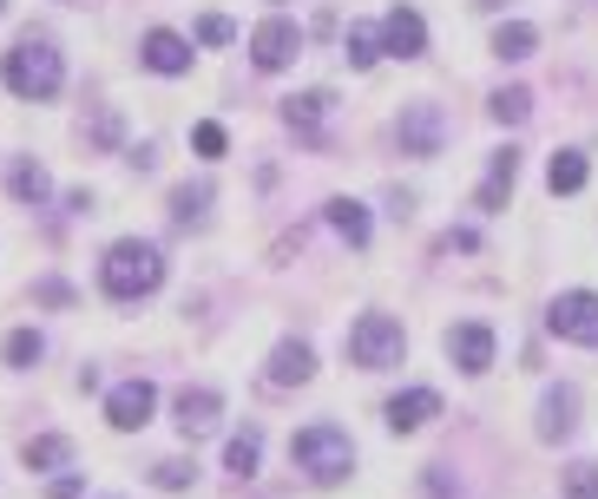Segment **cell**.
Wrapping results in <instances>:
<instances>
[{
  "mask_svg": "<svg viewBox=\"0 0 598 499\" xmlns=\"http://www.w3.org/2000/svg\"><path fill=\"white\" fill-rule=\"evenodd\" d=\"M0 79H7V92H13V99H33V106H47V99H60V86H67V67H60L53 40L27 33V40H13V47L0 53Z\"/></svg>",
  "mask_w": 598,
  "mask_h": 499,
  "instance_id": "cell-1",
  "label": "cell"
},
{
  "mask_svg": "<svg viewBox=\"0 0 598 499\" xmlns=\"http://www.w3.org/2000/svg\"><path fill=\"white\" fill-rule=\"evenodd\" d=\"M99 283H106L112 302H139V296H151L165 283V250L146 243V237H119L106 250V263H99Z\"/></svg>",
  "mask_w": 598,
  "mask_h": 499,
  "instance_id": "cell-2",
  "label": "cell"
},
{
  "mask_svg": "<svg viewBox=\"0 0 598 499\" xmlns=\"http://www.w3.org/2000/svg\"><path fill=\"white\" fill-rule=\"evenodd\" d=\"M290 460H297L316 487H336V480H349V467H356V440L342 428H329V421H309V428L290 440Z\"/></svg>",
  "mask_w": 598,
  "mask_h": 499,
  "instance_id": "cell-3",
  "label": "cell"
},
{
  "mask_svg": "<svg viewBox=\"0 0 598 499\" xmlns=\"http://www.w3.org/2000/svg\"><path fill=\"white\" fill-rule=\"evenodd\" d=\"M401 356H408V336H401V322L395 316H362L356 329H349V361L356 368H401Z\"/></svg>",
  "mask_w": 598,
  "mask_h": 499,
  "instance_id": "cell-4",
  "label": "cell"
},
{
  "mask_svg": "<svg viewBox=\"0 0 598 499\" xmlns=\"http://www.w3.org/2000/svg\"><path fill=\"white\" fill-rule=\"evenodd\" d=\"M395 144H401V158H441V144H448V112L428 106V99L401 106V119H395Z\"/></svg>",
  "mask_w": 598,
  "mask_h": 499,
  "instance_id": "cell-5",
  "label": "cell"
},
{
  "mask_svg": "<svg viewBox=\"0 0 598 499\" xmlns=\"http://www.w3.org/2000/svg\"><path fill=\"white\" fill-rule=\"evenodd\" d=\"M546 329L559 342H579V349H598V296L592 289H566L546 302Z\"/></svg>",
  "mask_w": 598,
  "mask_h": 499,
  "instance_id": "cell-6",
  "label": "cell"
},
{
  "mask_svg": "<svg viewBox=\"0 0 598 499\" xmlns=\"http://www.w3.org/2000/svg\"><path fill=\"white\" fill-rule=\"evenodd\" d=\"M297 53H302V27L297 20H283V13H270V20L250 33V60H257L263 72H283Z\"/></svg>",
  "mask_w": 598,
  "mask_h": 499,
  "instance_id": "cell-7",
  "label": "cell"
},
{
  "mask_svg": "<svg viewBox=\"0 0 598 499\" xmlns=\"http://www.w3.org/2000/svg\"><path fill=\"white\" fill-rule=\"evenodd\" d=\"M151 408H158V388H151L146 375H132V381H119V388L106 395V421L119 433H139L151 421Z\"/></svg>",
  "mask_w": 598,
  "mask_h": 499,
  "instance_id": "cell-8",
  "label": "cell"
},
{
  "mask_svg": "<svg viewBox=\"0 0 598 499\" xmlns=\"http://www.w3.org/2000/svg\"><path fill=\"white\" fill-rule=\"evenodd\" d=\"M375 33H381V53H395V60H421L428 53V20L415 7H388V20Z\"/></svg>",
  "mask_w": 598,
  "mask_h": 499,
  "instance_id": "cell-9",
  "label": "cell"
},
{
  "mask_svg": "<svg viewBox=\"0 0 598 499\" xmlns=\"http://www.w3.org/2000/svg\"><path fill=\"white\" fill-rule=\"evenodd\" d=\"M494 349H500V342H494L487 322H454L448 329V356L460 375H487V368H494Z\"/></svg>",
  "mask_w": 598,
  "mask_h": 499,
  "instance_id": "cell-10",
  "label": "cell"
},
{
  "mask_svg": "<svg viewBox=\"0 0 598 499\" xmlns=\"http://www.w3.org/2000/svg\"><path fill=\"white\" fill-rule=\"evenodd\" d=\"M579 433V388L572 381H559V388H546L539 395V440H572Z\"/></svg>",
  "mask_w": 598,
  "mask_h": 499,
  "instance_id": "cell-11",
  "label": "cell"
},
{
  "mask_svg": "<svg viewBox=\"0 0 598 499\" xmlns=\"http://www.w3.org/2000/svg\"><path fill=\"white\" fill-rule=\"evenodd\" d=\"M428 421H441V395L435 388H401L388 401V433H421Z\"/></svg>",
  "mask_w": 598,
  "mask_h": 499,
  "instance_id": "cell-12",
  "label": "cell"
},
{
  "mask_svg": "<svg viewBox=\"0 0 598 499\" xmlns=\"http://www.w3.org/2000/svg\"><path fill=\"white\" fill-rule=\"evenodd\" d=\"M139 67L165 72V79H178V72H191V40H178L171 27H151L146 40H139Z\"/></svg>",
  "mask_w": 598,
  "mask_h": 499,
  "instance_id": "cell-13",
  "label": "cell"
},
{
  "mask_svg": "<svg viewBox=\"0 0 598 499\" xmlns=\"http://www.w3.org/2000/svg\"><path fill=\"white\" fill-rule=\"evenodd\" d=\"M309 375H316V349L297 342V336H290V342H277L270 361H263V381H270V388H302Z\"/></svg>",
  "mask_w": 598,
  "mask_h": 499,
  "instance_id": "cell-14",
  "label": "cell"
},
{
  "mask_svg": "<svg viewBox=\"0 0 598 499\" xmlns=\"http://www.w3.org/2000/svg\"><path fill=\"white\" fill-rule=\"evenodd\" d=\"M218 415H225L218 388H185V395H178V433H185V440H205V433L218 428Z\"/></svg>",
  "mask_w": 598,
  "mask_h": 499,
  "instance_id": "cell-15",
  "label": "cell"
},
{
  "mask_svg": "<svg viewBox=\"0 0 598 499\" xmlns=\"http://www.w3.org/2000/svg\"><path fill=\"white\" fill-rule=\"evenodd\" d=\"M322 119H329V92H297V99H283V126H290L297 139L322 144Z\"/></svg>",
  "mask_w": 598,
  "mask_h": 499,
  "instance_id": "cell-16",
  "label": "cell"
},
{
  "mask_svg": "<svg viewBox=\"0 0 598 499\" xmlns=\"http://www.w3.org/2000/svg\"><path fill=\"white\" fill-rule=\"evenodd\" d=\"M514 178H520V151H514V144H500V151H494V164H487V184H480V211H500V204L514 198Z\"/></svg>",
  "mask_w": 598,
  "mask_h": 499,
  "instance_id": "cell-17",
  "label": "cell"
},
{
  "mask_svg": "<svg viewBox=\"0 0 598 499\" xmlns=\"http://www.w3.org/2000/svg\"><path fill=\"white\" fill-rule=\"evenodd\" d=\"M322 211H329L336 237H342L349 250H369V230H375V223H369V204H356V198H329Z\"/></svg>",
  "mask_w": 598,
  "mask_h": 499,
  "instance_id": "cell-18",
  "label": "cell"
},
{
  "mask_svg": "<svg viewBox=\"0 0 598 499\" xmlns=\"http://www.w3.org/2000/svg\"><path fill=\"white\" fill-rule=\"evenodd\" d=\"M586 178H592L586 151H552V164H546V191H552V198H572V191H586Z\"/></svg>",
  "mask_w": 598,
  "mask_h": 499,
  "instance_id": "cell-19",
  "label": "cell"
},
{
  "mask_svg": "<svg viewBox=\"0 0 598 499\" xmlns=\"http://www.w3.org/2000/svg\"><path fill=\"white\" fill-rule=\"evenodd\" d=\"M7 191H13L20 204H33V211H40V204L53 198V178H47V164H33V158H20V164L7 171Z\"/></svg>",
  "mask_w": 598,
  "mask_h": 499,
  "instance_id": "cell-20",
  "label": "cell"
},
{
  "mask_svg": "<svg viewBox=\"0 0 598 499\" xmlns=\"http://www.w3.org/2000/svg\"><path fill=\"white\" fill-rule=\"evenodd\" d=\"M20 460H27L33 473H60V467L73 460V440H67V433H33V440L20 447Z\"/></svg>",
  "mask_w": 598,
  "mask_h": 499,
  "instance_id": "cell-21",
  "label": "cell"
},
{
  "mask_svg": "<svg viewBox=\"0 0 598 499\" xmlns=\"http://www.w3.org/2000/svg\"><path fill=\"white\" fill-rule=\"evenodd\" d=\"M532 47H539V33H532L526 20H500V27H494V60L514 67V60H532Z\"/></svg>",
  "mask_w": 598,
  "mask_h": 499,
  "instance_id": "cell-22",
  "label": "cell"
},
{
  "mask_svg": "<svg viewBox=\"0 0 598 499\" xmlns=\"http://www.w3.org/2000/svg\"><path fill=\"white\" fill-rule=\"evenodd\" d=\"M257 460H263V433H257V428L230 433V447H225V467H230V473H237V480H250V473H257Z\"/></svg>",
  "mask_w": 598,
  "mask_h": 499,
  "instance_id": "cell-23",
  "label": "cell"
},
{
  "mask_svg": "<svg viewBox=\"0 0 598 499\" xmlns=\"http://www.w3.org/2000/svg\"><path fill=\"white\" fill-rule=\"evenodd\" d=\"M487 112H494L500 126H520L526 112H532V92H526V86H500V92L487 99Z\"/></svg>",
  "mask_w": 598,
  "mask_h": 499,
  "instance_id": "cell-24",
  "label": "cell"
},
{
  "mask_svg": "<svg viewBox=\"0 0 598 499\" xmlns=\"http://www.w3.org/2000/svg\"><path fill=\"white\" fill-rule=\"evenodd\" d=\"M342 47H349V67H356V72H369L375 60H381V33H375V27H362V20L349 27V40H342Z\"/></svg>",
  "mask_w": 598,
  "mask_h": 499,
  "instance_id": "cell-25",
  "label": "cell"
},
{
  "mask_svg": "<svg viewBox=\"0 0 598 499\" xmlns=\"http://www.w3.org/2000/svg\"><path fill=\"white\" fill-rule=\"evenodd\" d=\"M205 204H211V191H205V184H178V191H171V217H178V223H198Z\"/></svg>",
  "mask_w": 598,
  "mask_h": 499,
  "instance_id": "cell-26",
  "label": "cell"
},
{
  "mask_svg": "<svg viewBox=\"0 0 598 499\" xmlns=\"http://www.w3.org/2000/svg\"><path fill=\"white\" fill-rule=\"evenodd\" d=\"M40 356H47V342H40L33 329H13V336H7V361H13V368H33Z\"/></svg>",
  "mask_w": 598,
  "mask_h": 499,
  "instance_id": "cell-27",
  "label": "cell"
},
{
  "mask_svg": "<svg viewBox=\"0 0 598 499\" xmlns=\"http://www.w3.org/2000/svg\"><path fill=\"white\" fill-rule=\"evenodd\" d=\"M566 499H598V467L592 460H572V467H566Z\"/></svg>",
  "mask_w": 598,
  "mask_h": 499,
  "instance_id": "cell-28",
  "label": "cell"
},
{
  "mask_svg": "<svg viewBox=\"0 0 598 499\" xmlns=\"http://www.w3.org/2000/svg\"><path fill=\"white\" fill-rule=\"evenodd\" d=\"M191 473H198L191 460H158V467H151V480H158L165 493H185V487H191Z\"/></svg>",
  "mask_w": 598,
  "mask_h": 499,
  "instance_id": "cell-29",
  "label": "cell"
},
{
  "mask_svg": "<svg viewBox=\"0 0 598 499\" xmlns=\"http://www.w3.org/2000/svg\"><path fill=\"white\" fill-rule=\"evenodd\" d=\"M191 144H198V158H225V126H191Z\"/></svg>",
  "mask_w": 598,
  "mask_h": 499,
  "instance_id": "cell-30",
  "label": "cell"
},
{
  "mask_svg": "<svg viewBox=\"0 0 598 499\" xmlns=\"http://www.w3.org/2000/svg\"><path fill=\"white\" fill-rule=\"evenodd\" d=\"M198 40H205V47H225V40H237V27H230L225 13H205V20H198Z\"/></svg>",
  "mask_w": 598,
  "mask_h": 499,
  "instance_id": "cell-31",
  "label": "cell"
},
{
  "mask_svg": "<svg viewBox=\"0 0 598 499\" xmlns=\"http://www.w3.org/2000/svg\"><path fill=\"white\" fill-rule=\"evenodd\" d=\"M421 480H428V499H460V480H454L448 467H428Z\"/></svg>",
  "mask_w": 598,
  "mask_h": 499,
  "instance_id": "cell-32",
  "label": "cell"
},
{
  "mask_svg": "<svg viewBox=\"0 0 598 499\" xmlns=\"http://www.w3.org/2000/svg\"><path fill=\"white\" fill-rule=\"evenodd\" d=\"M92 139H99V144H119V112H99V126H92Z\"/></svg>",
  "mask_w": 598,
  "mask_h": 499,
  "instance_id": "cell-33",
  "label": "cell"
},
{
  "mask_svg": "<svg viewBox=\"0 0 598 499\" xmlns=\"http://www.w3.org/2000/svg\"><path fill=\"white\" fill-rule=\"evenodd\" d=\"M53 499H79V480L67 473V480H53Z\"/></svg>",
  "mask_w": 598,
  "mask_h": 499,
  "instance_id": "cell-34",
  "label": "cell"
},
{
  "mask_svg": "<svg viewBox=\"0 0 598 499\" xmlns=\"http://www.w3.org/2000/svg\"><path fill=\"white\" fill-rule=\"evenodd\" d=\"M0 7H7V0H0Z\"/></svg>",
  "mask_w": 598,
  "mask_h": 499,
  "instance_id": "cell-35",
  "label": "cell"
}]
</instances>
